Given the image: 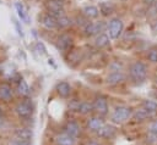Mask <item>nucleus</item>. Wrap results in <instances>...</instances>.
Returning <instances> with one entry per match:
<instances>
[{
    "mask_svg": "<svg viewBox=\"0 0 157 145\" xmlns=\"http://www.w3.org/2000/svg\"><path fill=\"white\" fill-rule=\"evenodd\" d=\"M130 78L136 83H142L147 78V66L141 61H135L129 67Z\"/></svg>",
    "mask_w": 157,
    "mask_h": 145,
    "instance_id": "obj_1",
    "label": "nucleus"
},
{
    "mask_svg": "<svg viewBox=\"0 0 157 145\" xmlns=\"http://www.w3.org/2000/svg\"><path fill=\"white\" fill-rule=\"evenodd\" d=\"M44 6L48 11L49 15L55 17L56 19L65 16V10H64V1L63 0H45Z\"/></svg>",
    "mask_w": 157,
    "mask_h": 145,
    "instance_id": "obj_2",
    "label": "nucleus"
},
{
    "mask_svg": "<svg viewBox=\"0 0 157 145\" xmlns=\"http://www.w3.org/2000/svg\"><path fill=\"white\" fill-rule=\"evenodd\" d=\"M131 116H132V111H131L130 107H128V106H118L113 111L110 119H112V122L120 124V123L126 122Z\"/></svg>",
    "mask_w": 157,
    "mask_h": 145,
    "instance_id": "obj_3",
    "label": "nucleus"
},
{
    "mask_svg": "<svg viewBox=\"0 0 157 145\" xmlns=\"http://www.w3.org/2000/svg\"><path fill=\"white\" fill-rule=\"evenodd\" d=\"M124 30V23L120 18H112L108 23V33L110 39H118Z\"/></svg>",
    "mask_w": 157,
    "mask_h": 145,
    "instance_id": "obj_4",
    "label": "nucleus"
},
{
    "mask_svg": "<svg viewBox=\"0 0 157 145\" xmlns=\"http://www.w3.org/2000/svg\"><path fill=\"white\" fill-rule=\"evenodd\" d=\"M104 29V22L98 21V22H88L85 27H83V33L87 37H93V35H98L103 32Z\"/></svg>",
    "mask_w": 157,
    "mask_h": 145,
    "instance_id": "obj_5",
    "label": "nucleus"
},
{
    "mask_svg": "<svg viewBox=\"0 0 157 145\" xmlns=\"http://www.w3.org/2000/svg\"><path fill=\"white\" fill-rule=\"evenodd\" d=\"M16 113L22 117V118H26V117H29L32 111H33V106H32V102L29 100H23L21 102H18L16 105Z\"/></svg>",
    "mask_w": 157,
    "mask_h": 145,
    "instance_id": "obj_6",
    "label": "nucleus"
},
{
    "mask_svg": "<svg viewBox=\"0 0 157 145\" xmlns=\"http://www.w3.org/2000/svg\"><path fill=\"white\" fill-rule=\"evenodd\" d=\"M93 110L99 116H105L108 113V102L103 96H98L93 101Z\"/></svg>",
    "mask_w": 157,
    "mask_h": 145,
    "instance_id": "obj_7",
    "label": "nucleus"
},
{
    "mask_svg": "<svg viewBox=\"0 0 157 145\" xmlns=\"http://www.w3.org/2000/svg\"><path fill=\"white\" fill-rule=\"evenodd\" d=\"M72 43H74V40L69 34H61L58 38V48H59V50H61L64 52H70V50L72 48Z\"/></svg>",
    "mask_w": 157,
    "mask_h": 145,
    "instance_id": "obj_8",
    "label": "nucleus"
},
{
    "mask_svg": "<svg viewBox=\"0 0 157 145\" xmlns=\"http://www.w3.org/2000/svg\"><path fill=\"white\" fill-rule=\"evenodd\" d=\"M125 80V76L121 71H117V72H110L107 77V84L109 85H117L120 84Z\"/></svg>",
    "mask_w": 157,
    "mask_h": 145,
    "instance_id": "obj_9",
    "label": "nucleus"
},
{
    "mask_svg": "<svg viewBox=\"0 0 157 145\" xmlns=\"http://www.w3.org/2000/svg\"><path fill=\"white\" fill-rule=\"evenodd\" d=\"M64 133H66V134H69V135H71L74 138H77L80 135V133H81V128L76 122L69 121V122H66V124L64 127Z\"/></svg>",
    "mask_w": 157,
    "mask_h": 145,
    "instance_id": "obj_10",
    "label": "nucleus"
},
{
    "mask_svg": "<svg viewBox=\"0 0 157 145\" xmlns=\"http://www.w3.org/2000/svg\"><path fill=\"white\" fill-rule=\"evenodd\" d=\"M40 24L47 29H55L58 28V21L55 17H53L49 13H45L40 18Z\"/></svg>",
    "mask_w": 157,
    "mask_h": 145,
    "instance_id": "obj_11",
    "label": "nucleus"
},
{
    "mask_svg": "<svg viewBox=\"0 0 157 145\" xmlns=\"http://www.w3.org/2000/svg\"><path fill=\"white\" fill-rule=\"evenodd\" d=\"M104 126V121L99 116H93L87 121V128L92 132H98Z\"/></svg>",
    "mask_w": 157,
    "mask_h": 145,
    "instance_id": "obj_12",
    "label": "nucleus"
},
{
    "mask_svg": "<svg viewBox=\"0 0 157 145\" xmlns=\"http://www.w3.org/2000/svg\"><path fill=\"white\" fill-rule=\"evenodd\" d=\"M99 9L94 5H87L82 9V15L85 18L87 19H93V18H97L99 16Z\"/></svg>",
    "mask_w": 157,
    "mask_h": 145,
    "instance_id": "obj_13",
    "label": "nucleus"
},
{
    "mask_svg": "<svg viewBox=\"0 0 157 145\" xmlns=\"http://www.w3.org/2000/svg\"><path fill=\"white\" fill-rule=\"evenodd\" d=\"M13 135L17 139H21V140H25V141H31L32 138H33V132L29 128H18V129L15 130Z\"/></svg>",
    "mask_w": 157,
    "mask_h": 145,
    "instance_id": "obj_14",
    "label": "nucleus"
},
{
    "mask_svg": "<svg viewBox=\"0 0 157 145\" xmlns=\"http://www.w3.org/2000/svg\"><path fill=\"white\" fill-rule=\"evenodd\" d=\"M56 93L61 97H69L71 94V85L67 82H59L56 84Z\"/></svg>",
    "mask_w": 157,
    "mask_h": 145,
    "instance_id": "obj_15",
    "label": "nucleus"
},
{
    "mask_svg": "<svg viewBox=\"0 0 157 145\" xmlns=\"http://www.w3.org/2000/svg\"><path fill=\"white\" fill-rule=\"evenodd\" d=\"M55 143H56V145H75L76 140L74 136H71L66 133H63V134H59L55 136Z\"/></svg>",
    "mask_w": 157,
    "mask_h": 145,
    "instance_id": "obj_16",
    "label": "nucleus"
},
{
    "mask_svg": "<svg viewBox=\"0 0 157 145\" xmlns=\"http://www.w3.org/2000/svg\"><path fill=\"white\" fill-rule=\"evenodd\" d=\"M13 97V90L9 84H2L0 87V99L4 101H10Z\"/></svg>",
    "mask_w": 157,
    "mask_h": 145,
    "instance_id": "obj_17",
    "label": "nucleus"
},
{
    "mask_svg": "<svg viewBox=\"0 0 157 145\" xmlns=\"http://www.w3.org/2000/svg\"><path fill=\"white\" fill-rule=\"evenodd\" d=\"M98 136L101 138H105V139H110L115 135V129L112 127V126H108V124H104L98 132H97Z\"/></svg>",
    "mask_w": 157,
    "mask_h": 145,
    "instance_id": "obj_18",
    "label": "nucleus"
},
{
    "mask_svg": "<svg viewBox=\"0 0 157 145\" xmlns=\"http://www.w3.org/2000/svg\"><path fill=\"white\" fill-rule=\"evenodd\" d=\"M109 37L105 34V33H101L96 37L94 39V45L98 48V49H103V48H107L109 45Z\"/></svg>",
    "mask_w": 157,
    "mask_h": 145,
    "instance_id": "obj_19",
    "label": "nucleus"
},
{
    "mask_svg": "<svg viewBox=\"0 0 157 145\" xmlns=\"http://www.w3.org/2000/svg\"><path fill=\"white\" fill-rule=\"evenodd\" d=\"M99 12L103 16H109L114 12V5L112 2H108V1H102L99 4Z\"/></svg>",
    "mask_w": 157,
    "mask_h": 145,
    "instance_id": "obj_20",
    "label": "nucleus"
},
{
    "mask_svg": "<svg viewBox=\"0 0 157 145\" xmlns=\"http://www.w3.org/2000/svg\"><path fill=\"white\" fill-rule=\"evenodd\" d=\"M153 113H151V112H148L147 110H145L144 107H141V108H139V110H136L134 113H132V117H134V119H136V121H145V119H147L148 117H151Z\"/></svg>",
    "mask_w": 157,
    "mask_h": 145,
    "instance_id": "obj_21",
    "label": "nucleus"
},
{
    "mask_svg": "<svg viewBox=\"0 0 157 145\" xmlns=\"http://www.w3.org/2000/svg\"><path fill=\"white\" fill-rule=\"evenodd\" d=\"M15 9H16V11H17V15H18L20 19H21V21H25L26 23H28V15H27V12H26V9H25L23 4L20 2V1L15 2Z\"/></svg>",
    "mask_w": 157,
    "mask_h": 145,
    "instance_id": "obj_22",
    "label": "nucleus"
},
{
    "mask_svg": "<svg viewBox=\"0 0 157 145\" xmlns=\"http://www.w3.org/2000/svg\"><path fill=\"white\" fill-rule=\"evenodd\" d=\"M17 91L22 96H27L29 94V87L25 79H20V82L17 84Z\"/></svg>",
    "mask_w": 157,
    "mask_h": 145,
    "instance_id": "obj_23",
    "label": "nucleus"
},
{
    "mask_svg": "<svg viewBox=\"0 0 157 145\" xmlns=\"http://www.w3.org/2000/svg\"><path fill=\"white\" fill-rule=\"evenodd\" d=\"M91 111H94V110H93V102H90V101H82L81 105H80L78 112H80L81 115H87V113H90Z\"/></svg>",
    "mask_w": 157,
    "mask_h": 145,
    "instance_id": "obj_24",
    "label": "nucleus"
},
{
    "mask_svg": "<svg viewBox=\"0 0 157 145\" xmlns=\"http://www.w3.org/2000/svg\"><path fill=\"white\" fill-rule=\"evenodd\" d=\"M142 107H144L145 110H147L148 112L155 113V112L157 111V102L153 101V100H145V101L142 102Z\"/></svg>",
    "mask_w": 157,
    "mask_h": 145,
    "instance_id": "obj_25",
    "label": "nucleus"
},
{
    "mask_svg": "<svg viewBox=\"0 0 157 145\" xmlns=\"http://www.w3.org/2000/svg\"><path fill=\"white\" fill-rule=\"evenodd\" d=\"M56 21H58V27H59V28H67V27H70L71 23H72V21H71L66 15L63 16V17H60V18H58Z\"/></svg>",
    "mask_w": 157,
    "mask_h": 145,
    "instance_id": "obj_26",
    "label": "nucleus"
},
{
    "mask_svg": "<svg viewBox=\"0 0 157 145\" xmlns=\"http://www.w3.org/2000/svg\"><path fill=\"white\" fill-rule=\"evenodd\" d=\"M147 60L151 63H157V46H152L147 51Z\"/></svg>",
    "mask_w": 157,
    "mask_h": 145,
    "instance_id": "obj_27",
    "label": "nucleus"
},
{
    "mask_svg": "<svg viewBox=\"0 0 157 145\" xmlns=\"http://www.w3.org/2000/svg\"><path fill=\"white\" fill-rule=\"evenodd\" d=\"M81 50H72L69 52V62H80L81 61Z\"/></svg>",
    "mask_w": 157,
    "mask_h": 145,
    "instance_id": "obj_28",
    "label": "nucleus"
},
{
    "mask_svg": "<svg viewBox=\"0 0 157 145\" xmlns=\"http://www.w3.org/2000/svg\"><path fill=\"white\" fill-rule=\"evenodd\" d=\"M147 129H148V133L157 134V119H153L152 122H150V124L147 126Z\"/></svg>",
    "mask_w": 157,
    "mask_h": 145,
    "instance_id": "obj_29",
    "label": "nucleus"
},
{
    "mask_svg": "<svg viewBox=\"0 0 157 145\" xmlns=\"http://www.w3.org/2000/svg\"><path fill=\"white\" fill-rule=\"evenodd\" d=\"M10 145H31V141H25V140L13 138V139L10 141Z\"/></svg>",
    "mask_w": 157,
    "mask_h": 145,
    "instance_id": "obj_30",
    "label": "nucleus"
},
{
    "mask_svg": "<svg viewBox=\"0 0 157 145\" xmlns=\"http://www.w3.org/2000/svg\"><path fill=\"white\" fill-rule=\"evenodd\" d=\"M80 105H81V102H80V101L74 100V101H71V102L69 104V108H70V110H72V111H78Z\"/></svg>",
    "mask_w": 157,
    "mask_h": 145,
    "instance_id": "obj_31",
    "label": "nucleus"
},
{
    "mask_svg": "<svg viewBox=\"0 0 157 145\" xmlns=\"http://www.w3.org/2000/svg\"><path fill=\"white\" fill-rule=\"evenodd\" d=\"M36 48H37V50H38V52H39L40 55H45V54H47V50H45L43 43H37Z\"/></svg>",
    "mask_w": 157,
    "mask_h": 145,
    "instance_id": "obj_32",
    "label": "nucleus"
},
{
    "mask_svg": "<svg viewBox=\"0 0 157 145\" xmlns=\"http://www.w3.org/2000/svg\"><path fill=\"white\" fill-rule=\"evenodd\" d=\"M147 140H148V143H151V144H157V134L150 133V134L147 135Z\"/></svg>",
    "mask_w": 157,
    "mask_h": 145,
    "instance_id": "obj_33",
    "label": "nucleus"
},
{
    "mask_svg": "<svg viewBox=\"0 0 157 145\" xmlns=\"http://www.w3.org/2000/svg\"><path fill=\"white\" fill-rule=\"evenodd\" d=\"M151 30L157 34V17H155L153 21L151 22Z\"/></svg>",
    "mask_w": 157,
    "mask_h": 145,
    "instance_id": "obj_34",
    "label": "nucleus"
},
{
    "mask_svg": "<svg viewBox=\"0 0 157 145\" xmlns=\"http://www.w3.org/2000/svg\"><path fill=\"white\" fill-rule=\"evenodd\" d=\"M13 24L16 26V28H17V32H18V34H20V35L22 37V35H23V33H22V28H20V27H18V23H17V21H16V19H13Z\"/></svg>",
    "mask_w": 157,
    "mask_h": 145,
    "instance_id": "obj_35",
    "label": "nucleus"
},
{
    "mask_svg": "<svg viewBox=\"0 0 157 145\" xmlns=\"http://www.w3.org/2000/svg\"><path fill=\"white\" fill-rule=\"evenodd\" d=\"M145 4H147V5H152V4H155L157 0H142Z\"/></svg>",
    "mask_w": 157,
    "mask_h": 145,
    "instance_id": "obj_36",
    "label": "nucleus"
},
{
    "mask_svg": "<svg viewBox=\"0 0 157 145\" xmlns=\"http://www.w3.org/2000/svg\"><path fill=\"white\" fill-rule=\"evenodd\" d=\"M88 145H99V144H97V143H93V141H92V143H90Z\"/></svg>",
    "mask_w": 157,
    "mask_h": 145,
    "instance_id": "obj_37",
    "label": "nucleus"
},
{
    "mask_svg": "<svg viewBox=\"0 0 157 145\" xmlns=\"http://www.w3.org/2000/svg\"><path fill=\"white\" fill-rule=\"evenodd\" d=\"M156 83H157V78H156Z\"/></svg>",
    "mask_w": 157,
    "mask_h": 145,
    "instance_id": "obj_38",
    "label": "nucleus"
}]
</instances>
